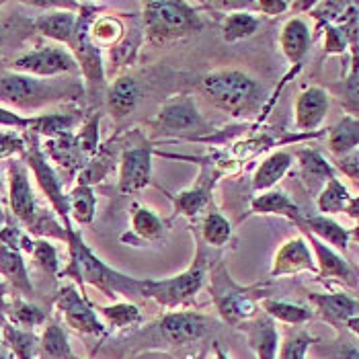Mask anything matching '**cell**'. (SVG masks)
<instances>
[{
	"label": "cell",
	"mask_w": 359,
	"mask_h": 359,
	"mask_svg": "<svg viewBox=\"0 0 359 359\" xmlns=\"http://www.w3.org/2000/svg\"><path fill=\"white\" fill-rule=\"evenodd\" d=\"M50 95V86L27 74H6L0 79V101L17 105V107H31L46 101Z\"/></svg>",
	"instance_id": "cell-9"
},
{
	"label": "cell",
	"mask_w": 359,
	"mask_h": 359,
	"mask_svg": "<svg viewBox=\"0 0 359 359\" xmlns=\"http://www.w3.org/2000/svg\"><path fill=\"white\" fill-rule=\"evenodd\" d=\"M339 168L359 181V152H349L339 161Z\"/></svg>",
	"instance_id": "cell-47"
},
{
	"label": "cell",
	"mask_w": 359,
	"mask_h": 359,
	"mask_svg": "<svg viewBox=\"0 0 359 359\" xmlns=\"http://www.w3.org/2000/svg\"><path fill=\"white\" fill-rule=\"evenodd\" d=\"M0 126H4V128H31L33 119H25V117L17 115L13 111L0 107Z\"/></svg>",
	"instance_id": "cell-46"
},
{
	"label": "cell",
	"mask_w": 359,
	"mask_h": 359,
	"mask_svg": "<svg viewBox=\"0 0 359 359\" xmlns=\"http://www.w3.org/2000/svg\"><path fill=\"white\" fill-rule=\"evenodd\" d=\"M11 208L13 214L21 222H25L27 226H35V197H33V189L29 185L27 172L19 165H11Z\"/></svg>",
	"instance_id": "cell-13"
},
{
	"label": "cell",
	"mask_w": 359,
	"mask_h": 359,
	"mask_svg": "<svg viewBox=\"0 0 359 359\" xmlns=\"http://www.w3.org/2000/svg\"><path fill=\"white\" fill-rule=\"evenodd\" d=\"M2 37H4V33H2V27H0V43H2Z\"/></svg>",
	"instance_id": "cell-56"
},
{
	"label": "cell",
	"mask_w": 359,
	"mask_h": 359,
	"mask_svg": "<svg viewBox=\"0 0 359 359\" xmlns=\"http://www.w3.org/2000/svg\"><path fill=\"white\" fill-rule=\"evenodd\" d=\"M347 212H349V216H353V218H358L359 220V197L355 199H349V203H347V208H345Z\"/></svg>",
	"instance_id": "cell-51"
},
{
	"label": "cell",
	"mask_w": 359,
	"mask_h": 359,
	"mask_svg": "<svg viewBox=\"0 0 359 359\" xmlns=\"http://www.w3.org/2000/svg\"><path fill=\"white\" fill-rule=\"evenodd\" d=\"M97 128H99V117H93V119L84 126L81 136L76 138L79 148H81L83 154H93V152L97 150V142H99V132H97Z\"/></svg>",
	"instance_id": "cell-43"
},
{
	"label": "cell",
	"mask_w": 359,
	"mask_h": 359,
	"mask_svg": "<svg viewBox=\"0 0 359 359\" xmlns=\"http://www.w3.org/2000/svg\"><path fill=\"white\" fill-rule=\"evenodd\" d=\"M359 144V119L345 117L334 130H332L329 146L334 154H349Z\"/></svg>",
	"instance_id": "cell-27"
},
{
	"label": "cell",
	"mask_w": 359,
	"mask_h": 359,
	"mask_svg": "<svg viewBox=\"0 0 359 359\" xmlns=\"http://www.w3.org/2000/svg\"><path fill=\"white\" fill-rule=\"evenodd\" d=\"M103 316L109 320V325L113 327H132L140 323V310L138 306L134 304H115V306H107V308H101Z\"/></svg>",
	"instance_id": "cell-39"
},
{
	"label": "cell",
	"mask_w": 359,
	"mask_h": 359,
	"mask_svg": "<svg viewBox=\"0 0 359 359\" xmlns=\"http://www.w3.org/2000/svg\"><path fill=\"white\" fill-rule=\"evenodd\" d=\"M249 341L259 359H276L277 331L269 318H259L249 327Z\"/></svg>",
	"instance_id": "cell-23"
},
{
	"label": "cell",
	"mask_w": 359,
	"mask_h": 359,
	"mask_svg": "<svg viewBox=\"0 0 359 359\" xmlns=\"http://www.w3.org/2000/svg\"><path fill=\"white\" fill-rule=\"evenodd\" d=\"M140 84L132 76H119L111 83L107 90V105L115 119L128 117L140 103Z\"/></svg>",
	"instance_id": "cell-16"
},
{
	"label": "cell",
	"mask_w": 359,
	"mask_h": 359,
	"mask_svg": "<svg viewBox=\"0 0 359 359\" xmlns=\"http://www.w3.org/2000/svg\"><path fill=\"white\" fill-rule=\"evenodd\" d=\"M298 156H300L302 179L308 191L316 194L320 187H327V183L332 179V170L331 166L325 163V158L314 150H304Z\"/></svg>",
	"instance_id": "cell-19"
},
{
	"label": "cell",
	"mask_w": 359,
	"mask_h": 359,
	"mask_svg": "<svg viewBox=\"0 0 359 359\" xmlns=\"http://www.w3.org/2000/svg\"><path fill=\"white\" fill-rule=\"evenodd\" d=\"M255 8H259L261 13H265L269 17H276L287 8V2H283V0H261V2H255Z\"/></svg>",
	"instance_id": "cell-48"
},
{
	"label": "cell",
	"mask_w": 359,
	"mask_h": 359,
	"mask_svg": "<svg viewBox=\"0 0 359 359\" xmlns=\"http://www.w3.org/2000/svg\"><path fill=\"white\" fill-rule=\"evenodd\" d=\"M76 117L74 115H64V113H54V115H41L33 119V130L39 134H46L48 138H62L70 136V130L74 128Z\"/></svg>",
	"instance_id": "cell-30"
},
{
	"label": "cell",
	"mask_w": 359,
	"mask_h": 359,
	"mask_svg": "<svg viewBox=\"0 0 359 359\" xmlns=\"http://www.w3.org/2000/svg\"><path fill=\"white\" fill-rule=\"evenodd\" d=\"M216 359H228V358H226V353H224L222 349H218V351H216Z\"/></svg>",
	"instance_id": "cell-53"
},
{
	"label": "cell",
	"mask_w": 359,
	"mask_h": 359,
	"mask_svg": "<svg viewBox=\"0 0 359 359\" xmlns=\"http://www.w3.org/2000/svg\"><path fill=\"white\" fill-rule=\"evenodd\" d=\"M35 29L54 39L57 43H72L74 35H76V29H79V19L74 13L70 11H57V13H48L43 17H39L35 21Z\"/></svg>",
	"instance_id": "cell-17"
},
{
	"label": "cell",
	"mask_w": 359,
	"mask_h": 359,
	"mask_svg": "<svg viewBox=\"0 0 359 359\" xmlns=\"http://www.w3.org/2000/svg\"><path fill=\"white\" fill-rule=\"evenodd\" d=\"M48 154L52 156V161L60 163L62 166H72L79 165V158H81V148H79V142L76 138L70 136H62V138H52L48 140Z\"/></svg>",
	"instance_id": "cell-33"
},
{
	"label": "cell",
	"mask_w": 359,
	"mask_h": 359,
	"mask_svg": "<svg viewBox=\"0 0 359 359\" xmlns=\"http://www.w3.org/2000/svg\"><path fill=\"white\" fill-rule=\"evenodd\" d=\"M353 236H355V238H358V241H359V228H355V232H353Z\"/></svg>",
	"instance_id": "cell-55"
},
{
	"label": "cell",
	"mask_w": 359,
	"mask_h": 359,
	"mask_svg": "<svg viewBox=\"0 0 359 359\" xmlns=\"http://www.w3.org/2000/svg\"><path fill=\"white\" fill-rule=\"evenodd\" d=\"M306 226L318 234L323 241L331 243L332 247H337L339 250L347 249V241H349V232L345 228H341L337 222L329 220V218H323V216H314V218H308Z\"/></svg>",
	"instance_id": "cell-29"
},
{
	"label": "cell",
	"mask_w": 359,
	"mask_h": 359,
	"mask_svg": "<svg viewBox=\"0 0 359 359\" xmlns=\"http://www.w3.org/2000/svg\"><path fill=\"white\" fill-rule=\"evenodd\" d=\"M0 6H2V4H0Z\"/></svg>",
	"instance_id": "cell-57"
},
{
	"label": "cell",
	"mask_w": 359,
	"mask_h": 359,
	"mask_svg": "<svg viewBox=\"0 0 359 359\" xmlns=\"http://www.w3.org/2000/svg\"><path fill=\"white\" fill-rule=\"evenodd\" d=\"M310 300L318 306V310L329 318V320H349L355 316L359 310L358 302H353L345 294H329V296H310Z\"/></svg>",
	"instance_id": "cell-25"
},
{
	"label": "cell",
	"mask_w": 359,
	"mask_h": 359,
	"mask_svg": "<svg viewBox=\"0 0 359 359\" xmlns=\"http://www.w3.org/2000/svg\"><path fill=\"white\" fill-rule=\"evenodd\" d=\"M329 97L323 88L312 86L298 97L296 103V126L300 130H314L327 115Z\"/></svg>",
	"instance_id": "cell-15"
},
{
	"label": "cell",
	"mask_w": 359,
	"mask_h": 359,
	"mask_svg": "<svg viewBox=\"0 0 359 359\" xmlns=\"http://www.w3.org/2000/svg\"><path fill=\"white\" fill-rule=\"evenodd\" d=\"M68 245H70L72 263L66 269V276H76L81 281L93 283L95 287L103 290L107 296H115V292L126 294V296L140 294L142 279H132L123 273L113 271L101 259L93 255V250L84 245L79 234L70 230H68Z\"/></svg>",
	"instance_id": "cell-2"
},
{
	"label": "cell",
	"mask_w": 359,
	"mask_h": 359,
	"mask_svg": "<svg viewBox=\"0 0 359 359\" xmlns=\"http://www.w3.org/2000/svg\"><path fill=\"white\" fill-rule=\"evenodd\" d=\"M212 292H214V302L218 304V310L224 316V320L236 325L245 318H249L255 312V300L249 290L238 287L232 277L228 276L226 265L214 269L212 273Z\"/></svg>",
	"instance_id": "cell-5"
},
{
	"label": "cell",
	"mask_w": 359,
	"mask_h": 359,
	"mask_svg": "<svg viewBox=\"0 0 359 359\" xmlns=\"http://www.w3.org/2000/svg\"><path fill=\"white\" fill-rule=\"evenodd\" d=\"M33 259H35V265L50 273V276H55L57 273V252H55L54 245L48 243V241H37L35 243V249H33Z\"/></svg>",
	"instance_id": "cell-40"
},
{
	"label": "cell",
	"mask_w": 359,
	"mask_h": 359,
	"mask_svg": "<svg viewBox=\"0 0 359 359\" xmlns=\"http://www.w3.org/2000/svg\"><path fill=\"white\" fill-rule=\"evenodd\" d=\"M347 203H349V191L341 185V181L332 177L327 187L323 189V194L318 195V210L325 214H337L343 212Z\"/></svg>",
	"instance_id": "cell-35"
},
{
	"label": "cell",
	"mask_w": 359,
	"mask_h": 359,
	"mask_svg": "<svg viewBox=\"0 0 359 359\" xmlns=\"http://www.w3.org/2000/svg\"><path fill=\"white\" fill-rule=\"evenodd\" d=\"M0 359H11V358H8V353H6V351H4L2 347H0Z\"/></svg>",
	"instance_id": "cell-54"
},
{
	"label": "cell",
	"mask_w": 359,
	"mask_h": 359,
	"mask_svg": "<svg viewBox=\"0 0 359 359\" xmlns=\"http://www.w3.org/2000/svg\"><path fill=\"white\" fill-rule=\"evenodd\" d=\"M19 150H23V140L15 134H0V158H6Z\"/></svg>",
	"instance_id": "cell-44"
},
{
	"label": "cell",
	"mask_w": 359,
	"mask_h": 359,
	"mask_svg": "<svg viewBox=\"0 0 359 359\" xmlns=\"http://www.w3.org/2000/svg\"><path fill=\"white\" fill-rule=\"evenodd\" d=\"M29 166L33 168V172H35V177H37V183H39V187L43 189V194L50 197V201H52V205L55 208V212L64 218V220L68 222V216H70V208H68V197L66 195H62V187H60V181L55 179V172L52 170V166L48 165V161H46V156H43V152L39 150V148H31V152H29L27 156Z\"/></svg>",
	"instance_id": "cell-12"
},
{
	"label": "cell",
	"mask_w": 359,
	"mask_h": 359,
	"mask_svg": "<svg viewBox=\"0 0 359 359\" xmlns=\"http://www.w3.org/2000/svg\"><path fill=\"white\" fill-rule=\"evenodd\" d=\"M144 25L152 39L168 41L201 31V19L187 2L150 0L144 2Z\"/></svg>",
	"instance_id": "cell-3"
},
{
	"label": "cell",
	"mask_w": 359,
	"mask_h": 359,
	"mask_svg": "<svg viewBox=\"0 0 359 359\" xmlns=\"http://www.w3.org/2000/svg\"><path fill=\"white\" fill-rule=\"evenodd\" d=\"M57 308L62 310L66 323L74 329V331L86 332V334H101L103 332V325L97 318L95 310L88 306L83 296L72 287V285H64L57 294L55 300Z\"/></svg>",
	"instance_id": "cell-10"
},
{
	"label": "cell",
	"mask_w": 359,
	"mask_h": 359,
	"mask_svg": "<svg viewBox=\"0 0 359 359\" xmlns=\"http://www.w3.org/2000/svg\"><path fill=\"white\" fill-rule=\"evenodd\" d=\"M121 31H123V27L117 19L101 17L93 23V27L88 29V35H90L95 46H109L121 37Z\"/></svg>",
	"instance_id": "cell-38"
},
{
	"label": "cell",
	"mask_w": 359,
	"mask_h": 359,
	"mask_svg": "<svg viewBox=\"0 0 359 359\" xmlns=\"http://www.w3.org/2000/svg\"><path fill=\"white\" fill-rule=\"evenodd\" d=\"M257 29H259V19L255 15H250L247 11H234V13H228L222 23V37L226 43H236L255 35Z\"/></svg>",
	"instance_id": "cell-24"
},
{
	"label": "cell",
	"mask_w": 359,
	"mask_h": 359,
	"mask_svg": "<svg viewBox=\"0 0 359 359\" xmlns=\"http://www.w3.org/2000/svg\"><path fill=\"white\" fill-rule=\"evenodd\" d=\"M349 323V327H351V331H355L359 334V316H353V318H349L347 320Z\"/></svg>",
	"instance_id": "cell-52"
},
{
	"label": "cell",
	"mask_w": 359,
	"mask_h": 359,
	"mask_svg": "<svg viewBox=\"0 0 359 359\" xmlns=\"http://www.w3.org/2000/svg\"><path fill=\"white\" fill-rule=\"evenodd\" d=\"M308 46H310V31L304 21L300 19L287 21L281 31V50L287 55V60L298 64L308 52Z\"/></svg>",
	"instance_id": "cell-20"
},
{
	"label": "cell",
	"mask_w": 359,
	"mask_h": 359,
	"mask_svg": "<svg viewBox=\"0 0 359 359\" xmlns=\"http://www.w3.org/2000/svg\"><path fill=\"white\" fill-rule=\"evenodd\" d=\"M161 332L172 345L191 343L208 332V320L195 312H170L161 320Z\"/></svg>",
	"instance_id": "cell-11"
},
{
	"label": "cell",
	"mask_w": 359,
	"mask_h": 359,
	"mask_svg": "<svg viewBox=\"0 0 359 359\" xmlns=\"http://www.w3.org/2000/svg\"><path fill=\"white\" fill-rule=\"evenodd\" d=\"M11 68L19 74L48 79V76H57V74H66V72H76L79 62L68 50H64L60 46H46L41 50L19 55L11 64Z\"/></svg>",
	"instance_id": "cell-6"
},
{
	"label": "cell",
	"mask_w": 359,
	"mask_h": 359,
	"mask_svg": "<svg viewBox=\"0 0 359 359\" xmlns=\"http://www.w3.org/2000/svg\"><path fill=\"white\" fill-rule=\"evenodd\" d=\"M201 234H203V241L212 247H224L230 236H232V226L230 222L222 216L220 212H210L203 224H201Z\"/></svg>",
	"instance_id": "cell-34"
},
{
	"label": "cell",
	"mask_w": 359,
	"mask_h": 359,
	"mask_svg": "<svg viewBox=\"0 0 359 359\" xmlns=\"http://www.w3.org/2000/svg\"><path fill=\"white\" fill-rule=\"evenodd\" d=\"M0 185H2V183H0Z\"/></svg>",
	"instance_id": "cell-58"
},
{
	"label": "cell",
	"mask_w": 359,
	"mask_h": 359,
	"mask_svg": "<svg viewBox=\"0 0 359 359\" xmlns=\"http://www.w3.org/2000/svg\"><path fill=\"white\" fill-rule=\"evenodd\" d=\"M205 269H208L205 255L197 250L194 265L185 273H179V276L168 277V279H161V281H156V279H142L140 296L152 298V300H156L158 304L166 306V308L183 304L189 298H194L195 294L199 292V287L203 285Z\"/></svg>",
	"instance_id": "cell-4"
},
{
	"label": "cell",
	"mask_w": 359,
	"mask_h": 359,
	"mask_svg": "<svg viewBox=\"0 0 359 359\" xmlns=\"http://www.w3.org/2000/svg\"><path fill=\"white\" fill-rule=\"evenodd\" d=\"M263 308L267 310V314H271L273 318H279L283 323L290 325H298L310 318V310H306L302 306L287 304V302H277V300H265Z\"/></svg>",
	"instance_id": "cell-37"
},
{
	"label": "cell",
	"mask_w": 359,
	"mask_h": 359,
	"mask_svg": "<svg viewBox=\"0 0 359 359\" xmlns=\"http://www.w3.org/2000/svg\"><path fill=\"white\" fill-rule=\"evenodd\" d=\"M41 351H43L46 358L50 359L72 358L68 339H66V334H64V331L57 325H52V327L46 329L43 337H41Z\"/></svg>",
	"instance_id": "cell-36"
},
{
	"label": "cell",
	"mask_w": 359,
	"mask_h": 359,
	"mask_svg": "<svg viewBox=\"0 0 359 359\" xmlns=\"http://www.w3.org/2000/svg\"><path fill=\"white\" fill-rule=\"evenodd\" d=\"M95 205H97V199H95V194L88 185H76L72 189V194L68 195L70 216L83 226L90 224L95 218Z\"/></svg>",
	"instance_id": "cell-26"
},
{
	"label": "cell",
	"mask_w": 359,
	"mask_h": 359,
	"mask_svg": "<svg viewBox=\"0 0 359 359\" xmlns=\"http://www.w3.org/2000/svg\"><path fill=\"white\" fill-rule=\"evenodd\" d=\"M298 271H314V261H312V255H310L304 241L292 238L277 250L271 277L290 276V273H298Z\"/></svg>",
	"instance_id": "cell-14"
},
{
	"label": "cell",
	"mask_w": 359,
	"mask_h": 359,
	"mask_svg": "<svg viewBox=\"0 0 359 359\" xmlns=\"http://www.w3.org/2000/svg\"><path fill=\"white\" fill-rule=\"evenodd\" d=\"M210 201V187L208 185H195L187 191H181L172 197L175 203V212L183 214V216H195L197 212H201Z\"/></svg>",
	"instance_id": "cell-28"
},
{
	"label": "cell",
	"mask_w": 359,
	"mask_h": 359,
	"mask_svg": "<svg viewBox=\"0 0 359 359\" xmlns=\"http://www.w3.org/2000/svg\"><path fill=\"white\" fill-rule=\"evenodd\" d=\"M203 95L222 111L232 115H250L259 109L263 90L259 83L241 70H216L201 79Z\"/></svg>",
	"instance_id": "cell-1"
},
{
	"label": "cell",
	"mask_w": 359,
	"mask_h": 359,
	"mask_svg": "<svg viewBox=\"0 0 359 359\" xmlns=\"http://www.w3.org/2000/svg\"><path fill=\"white\" fill-rule=\"evenodd\" d=\"M345 97H347V105H349L351 109L359 111V70L349 79Z\"/></svg>",
	"instance_id": "cell-49"
},
{
	"label": "cell",
	"mask_w": 359,
	"mask_h": 359,
	"mask_svg": "<svg viewBox=\"0 0 359 359\" xmlns=\"http://www.w3.org/2000/svg\"><path fill=\"white\" fill-rule=\"evenodd\" d=\"M132 232H136L142 241H158L165 232V226L152 210L136 208L132 214Z\"/></svg>",
	"instance_id": "cell-31"
},
{
	"label": "cell",
	"mask_w": 359,
	"mask_h": 359,
	"mask_svg": "<svg viewBox=\"0 0 359 359\" xmlns=\"http://www.w3.org/2000/svg\"><path fill=\"white\" fill-rule=\"evenodd\" d=\"M312 337H308L306 332H298L292 339L285 341L283 349H281V358L279 359H304L306 349L310 347Z\"/></svg>",
	"instance_id": "cell-42"
},
{
	"label": "cell",
	"mask_w": 359,
	"mask_h": 359,
	"mask_svg": "<svg viewBox=\"0 0 359 359\" xmlns=\"http://www.w3.org/2000/svg\"><path fill=\"white\" fill-rule=\"evenodd\" d=\"M13 320L23 327H35L46 320V314L37 306L29 304V302H17L15 312H13Z\"/></svg>",
	"instance_id": "cell-41"
},
{
	"label": "cell",
	"mask_w": 359,
	"mask_h": 359,
	"mask_svg": "<svg viewBox=\"0 0 359 359\" xmlns=\"http://www.w3.org/2000/svg\"><path fill=\"white\" fill-rule=\"evenodd\" d=\"M152 179V148L148 144L126 148L119 168V191L134 194L150 185Z\"/></svg>",
	"instance_id": "cell-7"
},
{
	"label": "cell",
	"mask_w": 359,
	"mask_h": 359,
	"mask_svg": "<svg viewBox=\"0 0 359 359\" xmlns=\"http://www.w3.org/2000/svg\"><path fill=\"white\" fill-rule=\"evenodd\" d=\"M339 359H359V349L353 345H345L339 351Z\"/></svg>",
	"instance_id": "cell-50"
},
{
	"label": "cell",
	"mask_w": 359,
	"mask_h": 359,
	"mask_svg": "<svg viewBox=\"0 0 359 359\" xmlns=\"http://www.w3.org/2000/svg\"><path fill=\"white\" fill-rule=\"evenodd\" d=\"M345 46H347V35L343 33V29L331 27L327 31V50H329L331 54L343 52Z\"/></svg>",
	"instance_id": "cell-45"
},
{
	"label": "cell",
	"mask_w": 359,
	"mask_h": 359,
	"mask_svg": "<svg viewBox=\"0 0 359 359\" xmlns=\"http://www.w3.org/2000/svg\"><path fill=\"white\" fill-rule=\"evenodd\" d=\"M312 245H314V250H316L318 261H320V271H323L325 276L341 277V279H353V277H355L351 265H349L347 261H343L337 252H332L329 247H325V245L318 243V241H312Z\"/></svg>",
	"instance_id": "cell-32"
},
{
	"label": "cell",
	"mask_w": 359,
	"mask_h": 359,
	"mask_svg": "<svg viewBox=\"0 0 359 359\" xmlns=\"http://www.w3.org/2000/svg\"><path fill=\"white\" fill-rule=\"evenodd\" d=\"M290 166H292V156L287 152L271 154L269 158H265L259 165V168H257V172L252 177V189L255 191H263V194L269 191L277 181L287 172Z\"/></svg>",
	"instance_id": "cell-18"
},
{
	"label": "cell",
	"mask_w": 359,
	"mask_h": 359,
	"mask_svg": "<svg viewBox=\"0 0 359 359\" xmlns=\"http://www.w3.org/2000/svg\"><path fill=\"white\" fill-rule=\"evenodd\" d=\"M0 276L6 277L17 290L33 294V285L29 281L27 267L23 257L19 255V250L8 249V247H0Z\"/></svg>",
	"instance_id": "cell-21"
},
{
	"label": "cell",
	"mask_w": 359,
	"mask_h": 359,
	"mask_svg": "<svg viewBox=\"0 0 359 359\" xmlns=\"http://www.w3.org/2000/svg\"><path fill=\"white\" fill-rule=\"evenodd\" d=\"M152 128L161 134H187L205 128L203 117L191 99H179L165 105L161 113L152 119Z\"/></svg>",
	"instance_id": "cell-8"
},
{
	"label": "cell",
	"mask_w": 359,
	"mask_h": 359,
	"mask_svg": "<svg viewBox=\"0 0 359 359\" xmlns=\"http://www.w3.org/2000/svg\"><path fill=\"white\" fill-rule=\"evenodd\" d=\"M250 210L255 214H279L292 220H300V210L298 205L281 191H265L263 195L255 197L250 203Z\"/></svg>",
	"instance_id": "cell-22"
}]
</instances>
